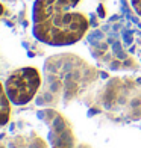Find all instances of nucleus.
I'll return each mask as SVG.
<instances>
[{
    "mask_svg": "<svg viewBox=\"0 0 141 148\" xmlns=\"http://www.w3.org/2000/svg\"><path fill=\"white\" fill-rule=\"evenodd\" d=\"M131 5H132V9L141 17V0H131Z\"/></svg>",
    "mask_w": 141,
    "mask_h": 148,
    "instance_id": "5",
    "label": "nucleus"
},
{
    "mask_svg": "<svg viewBox=\"0 0 141 148\" xmlns=\"http://www.w3.org/2000/svg\"><path fill=\"white\" fill-rule=\"evenodd\" d=\"M3 14H5V8H3V5L0 3V18L3 17Z\"/></svg>",
    "mask_w": 141,
    "mask_h": 148,
    "instance_id": "6",
    "label": "nucleus"
},
{
    "mask_svg": "<svg viewBox=\"0 0 141 148\" xmlns=\"http://www.w3.org/2000/svg\"><path fill=\"white\" fill-rule=\"evenodd\" d=\"M41 86V76L33 66H23L12 71L5 82L6 94L12 104L24 106L35 98Z\"/></svg>",
    "mask_w": 141,
    "mask_h": 148,
    "instance_id": "2",
    "label": "nucleus"
},
{
    "mask_svg": "<svg viewBox=\"0 0 141 148\" xmlns=\"http://www.w3.org/2000/svg\"><path fill=\"white\" fill-rule=\"evenodd\" d=\"M80 0H35L32 6V33L39 42L67 47L79 42L90 20L76 8Z\"/></svg>",
    "mask_w": 141,
    "mask_h": 148,
    "instance_id": "1",
    "label": "nucleus"
},
{
    "mask_svg": "<svg viewBox=\"0 0 141 148\" xmlns=\"http://www.w3.org/2000/svg\"><path fill=\"white\" fill-rule=\"evenodd\" d=\"M11 100L6 94L5 86L0 82V127H5L11 118Z\"/></svg>",
    "mask_w": 141,
    "mask_h": 148,
    "instance_id": "3",
    "label": "nucleus"
},
{
    "mask_svg": "<svg viewBox=\"0 0 141 148\" xmlns=\"http://www.w3.org/2000/svg\"><path fill=\"white\" fill-rule=\"evenodd\" d=\"M129 50L131 53H133L141 62V23L138 26H135L132 35H131V41H129Z\"/></svg>",
    "mask_w": 141,
    "mask_h": 148,
    "instance_id": "4",
    "label": "nucleus"
}]
</instances>
